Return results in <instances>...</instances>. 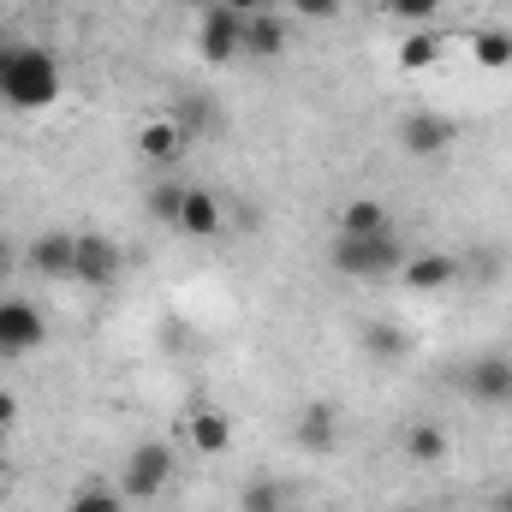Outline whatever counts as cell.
Instances as JSON below:
<instances>
[{"instance_id":"obj_1","label":"cell","mask_w":512,"mask_h":512,"mask_svg":"<svg viewBox=\"0 0 512 512\" xmlns=\"http://www.w3.org/2000/svg\"><path fill=\"white\" fill-rule=\"evenodd\" d=\"M66 96V66L42 42H0V102L18 114H48Z\"/></svg>"},{"instance_id":"obj_2","label":"cell","mask_w":512,"mask_h":512,"mask_svg":"<svg viewBox=\"0 0 512 512\" xmlns=\"http://www.w3.org/2000/svg\"><path fill=\"white\" fill-rule=\"evenodd\" d=\"M411 256L405 233L399 227H382V233H334L328 245V268L346 274V280H382V274H399V262Z\"/></svg>"},{"instance_id":"obj_3","label":"cell","mask_w":512,"mask_h":512,"mask_svg":"<svg viewBox=\"0 0 512 512\" xmlns=\"http://www.w3.org/2000/svg\"><path fill=\"white\" fill-rule=\"evenodd\" d=\"M459 393L477 405V411H512V352H477L465 370H459Z\"/></svg>"},{"instance_id":"obj_4","label":"cell","mask_w":512,"mask_h":512,"mask_svg":"<svg viewBox=\"0 0 512 512\" xmlns=\"http://www.w3.org/2000/svg\"><path fill=\"white\" fill-rule=\"evenodd\" d=\"M48 346V310L36 298H6L0 292V358H30Z\"/></svg>"},{"instance_id":"obj_5","label":"cell","mask_w":512,"mask_h":512,"mask_svg":"<svg viewBox=\"0 0 512 512\" xmlns=\"http://www.w3.org/2000/svg\"><path fill=\"white\" fill-rule=\"evenodd\" d=\"M167 483H173V447L167 441H137L126 453V471H120V495L126 501H155Z\"/></svg>"},{"instance_id":"obj_6","label":"cell","mask_w":512,"mask_h":512,"mask_svg":"<svg viewBox=\"0 0 512 512\" xmlns=\"http://www.w3.org/2000/svg\"><path fill=\"white\" fill-rule=\"evenodd\" d=\"M453 143H459V126H453L447 114H435V108H411V114L399 120V149H405L411 161H441Z\"/></svg>"},{"instance_id":"obj_7","label":"cell","mask_w":512,"mask_h":512,"mask_svg":"<svg viewBox=\"0 0 512 512\" xmlns=\"http://www.w3.org/2000/svg\"><path fill=\"white\" fill-rule=\"evenodd\" d=\"M197 54H203L209 66H233V60H245V18L227 12V6H209V12L197 18Z\"/></svg>"},{"instance_id":"obj_8","label":"cell","mask_w":512,"mask_h":512,"mask_svg":"<svg viewBox=\"0 0 512 512\" xmlns=\"http://www.w3.org/2000/svg\"><path fill=\"white\" fill-rule=\"evenodd\" d=\"M465 274V262L453 251H411L399 262V286L411 292V298H429V292H447L453 280Z\"/></svg>"},{"instance_id":"obj_9","label":"cell","mask_w":512,"mask_h":512,"mask_svg":"<svg viewBox=\"0 0 512 512\" xmlns=\"http://www.w3.org/2000/svg\"><path fill=\"white\" fill-rule=\"evenodd\" d=\"M72 262H78V233H66V227H48L24 245V268L42 280H72Z\"/></svg>"},{"instance_id":"obj_10","label":"cell","mask_w":512,"mask_h":512,"mask_svg":"<svg viewBox=\"0 0 512 512\" xmlns=\"http://www.w3.org/2000/svg\"><path fill=\"white\" fill-rule=\"evenodd\" d=\"M72 280L78 286H114L120 280V245L102 239V233H78V262H72Z\"/></svg>"},{"instance_id":"obj_11","label":"cell","mask_w":512,"mask_h":512,"mask_svg":"<svg viewBox=\"0 0 512 512\" xmlns=\"http://www.w3.org/2000/svg\"><path fill=\"white\" fill-rule=\"evenodd\" d=\"M298 447L304 453H316V459H328L334 447H340V411L328 405V399H304V411H298Z\"/></svg>"},{"instance_id":"obj_12","label":"cell","mask_w":512,"mask_h":512,"mask_svg":"<svg viewBox=\"0 0 512 512\" xmlns=\"http://www.w3.org/2000/svg\"><path fill=\"white\" fill-rule=\"evenodd\" d=\"M137 155L155 161V167L179 161V155H185V120H179V114H149V120L137 126Z\"/></svg>"},{"instance_id":"obj_13","label":"cell","mask_w":512,"mask_h":512,"mask_svg":"<svg viewBox=\"0 0 512 512\" xmlns=\"http://www.w3.org/2000/svg\"><path fill=\"white\" fill-rule=\"evenodd\" d=\"M185 441H191L203 459H221V453H233V417H227V411H215V405H203V411H191Z\"/></svg>"},{"instance_id":"obj_14","label":"cell","mask_w":512,"mask_h":512,"mask_svg":"<svg viewBox=\"0 0 512 512\" xmlns=\"http://www.w3.org/2000/svg\"><path fill=\"white\" fill-rule=\"evenodd\" d=\"M227 227V203L215 191H185V209H179V233L185 239H215Z\"/></svg>"},{"instance_id":"obj_15","label":"cell","mask_w":512,"mask_h":512,"mask_svg":"<svg viewBox=\"0 0 512 512\" xmlns=\"http://www.w3.org/2000/svg\"><path fill=\"white\" fill-rule=\"evenodd\" d=\"M399 453H405L411 465H447V453H453V435H447L441 423H405V435H399Z\"/></svg>"},{"instance_id":"obj_16","label":"cell","mask_w":512,"mask_h":512,"mask_svg":"<svg viewBox=\"0 0 512 512\" xmlns=\"http://www.w3.org/2000/svg\"><path fill=\"white\" fill-rule=\"evenodd\" d=\"M382 227H393V215H387L382 197H346L340 203V215H334V233H382Z\"/></svg>"},{"instance_id":"obj_17","label":"cell","mask_w":512,"mask_h":512,"mask_svg":"<svg viewBox=\"0 0 512 512\" xmlns=\"http://www.w3.org/2000/svg\"><path fill=\"white\" fill-rule=\"evenodd\" d=\"M280 54H286V24L268 12L245 18V60H280Z\"/></svg>"},{"instance_id":"obj_18","label":"cell","mask_w":512,"mask_h":512,"mask_svg":"<svg viewBox=\"0 0 512 512\" xmlns=\"http://www.w3.org/2000/svg\"><path fill=\"white\" fill-rule=\"evenodd\" d=\"M358 346H364L376 364H393V358H405V352H411V340H405V328H399V322H364V328H358Z\"/></svg>"},{"instance_id":"obj_19","label":"cell","mask_w":512,"mask_h":512,"mask_svg":"<svg viewBox=\"0 0 512 512\" xmlns=\"http://www.w3.org/2000/svg\"><path fill=\"white\" fill-rule=\"evenodd\" d=\"M399 72H429L435 60H441V36L435 30H411V36H399Z\"/></svg>"},{"instance_id":"obj_20","label":"cell","mask_w":512,"mask_h":512,"mask_svg":"<svg viewBox=\"0 0 512 512\" xmlns=\"http://www.w3.org/2000/svg\"><path fill=\"white\" fill-rule=\"evenodd\" d=\"M66 512H126V495L114 483H84L66 495Z\"/></svg>"},{"instance_id":"obj_21","label":"cell","mask_w":512,"mask_h":512,"mask_svg":"<svg viewBox=\"0 0 512 512\" xmlns=\"http://www.w3.org/2000/svg\"><path fill=\"white\" fill-rule=\"evenodd\" d=\"M471 60H477V66H489V72L512 66V36H507V30H477V36H471Z\"/></svg>"},{"instance_id":"obj_22","label":"cell","mask_w":512,"mask_h":512,"mask_svg":"<svg viewBox=\"0 0 512 512\" xmlns=\"http://www.w3.org/2000/svg\"><path fill=\"white\" fill-rule=\"evenodd\" d=\"M179 209H185V185H155V191H149V215H155V221L179 227Z\"/></svg>"},{"instance_id":"obj_23","label":"cell","mask_w":512,"mask_h":512,"mask_svg":"<svg viewBox=\"0 0 512 512\" xmlns=\"http://www.w3.org/2000/svg\"><path fill=\"white\" fill-rule=\"evenodd\" d=\"M239 512H286V495H280V483H245V495H239Z\"/></svg>"},{"instance_id":"obj_24","label":"cell","mask_w":512,"mask_h":512,"mask_svg":"<svg viewBox=\"0 0 512 512\" xmlns=\"http://www.w3.org/2000/svg\"><path fill=\"white\" fill-rule=\"evenodd\" d=\"M387 12L405 18V24H429V18L441 12V0H387Z\"/></svg>"},{"instance_id":"obj_25","label":"cell","mask_w":512,"mask_h":512,"mask_svg":"<svg viewBox=\"0 0 512 512\" xmlns=\"http://www.w3.org/2000/svg\"><path fill=\"white\" fill-rule=\"evenodd\" d=\"M298 18H310V24H328V18H340V0H286Z\"/></svg>"},{"instance_id":"obj_26","label":"cell","mask_w":512,"mask_h":512,"mask_svg":"<svg viewBox=\"0 0 512 512\" xmlns=\"http://www.w3.org/2000/svg\"><path fill=\"white\" fill-rule=\"evenodd\" d=\"M12 423H18V393H12V387H0V435H6Z\"/></svg>"},{"instance_id":"obj_27","label":"cell","mask_w":512,"mask_h":512,"mask_svg":"<svg viewBox=\"0 0 512 512\" xmlns=\"http://www.w3.org/2000/svg\"><path fill=\"white\" fill-rule=\"evenodd\" d=\"M18 262H24V251H18V245H12V239H0V286H6V274H12V268H18Z\"/></svg>"},{"instance_id":"obj_28","label":"cell","mask_w":512,"mask_h":512,"mask_svg":"<svg viewBox=\"0 0 512 512\" xmlns=\"http://www.w3.org/2000/svg\"><path fill=\"white\" fill-rule=\"evenodd\" d=\"M215 6H227V12H239V18H256V12H268V0H215Z\"/></svg>"},{"instance_id":"obj_29","label":"cell","mask_w":512,"mask_h":512,"mask_svg":"<svg viewBox=\"0 0 512 512\" xmlns=\"http://www.w3.org/2000/svg\"><path fill=\"white\" fill-rule=\"evenodd\" d=\"M185 6H197V12H209V6H215V0H185Z\"/></svg>"},{"instance_id":"obj_30","label":"cell","mask_w":512,"mask_h":512,"mask_svg":"<svg viewBox=\"0 0 512 512\" xmlns=\"http://www.w3.org/2000/svg\"><path fill=\"white\" fill-rule=\"evenodd\" d=\"M501 512H512V495H507V501H501Z\"/></svg>"},{"instance_id":"obj_31","label":"cell","mask_w":512,"mask_h":512,"mask_svg":"<svg viewBox=\"0 0 512 512\" xmlns=\"http://www.w3.org/2000/svg\"><path fill=\"white\" fill-rule=\"evenodd\" d=\"M268 6H286V0H268Z\"/></svg>"}]
</instances>
